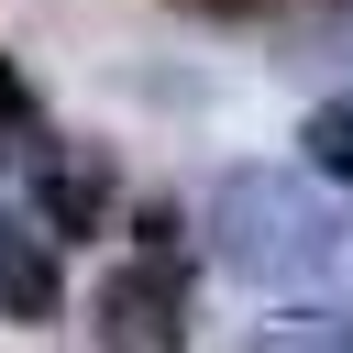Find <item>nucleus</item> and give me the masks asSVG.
<instances>
[{"label":"nucleus","instance_id":"5","mask_svg":"<svg viewBox=\"0 0 353 353\" xmlns=\"http://www.w3.org/2000/svg\"><path fill=\"white\" fill-rule=\"evenodd\" d=\"M298 165H309L320 188H353V88L309 99V121H298Z\"/></svg>","mask_w":353,"mask_h":353},{"label":"nucleus","instance_id":"6","mask_svg":"<svg viewBox=\"0 0 353 353\" xmlns=\"http://www.w3.org/2000/svg\"><path fill=\"white\" fill-rule=\"evenodd\" d=\"M254 353H353V309H276L254 320Z\"/></svg>","mask_w":353,"mask_h":353},{"label":"nucleus","instance_id":"3","mask_svg":"<svg viewBox=\"0 0 353 353\" xmlns=\"http://www.w3.org/2000/svg\"><path fill=\"white\" fill-rule=\"evenodd\" d=\"M121 210V176H110V154H88V143H66V132H44V143H22V221L55 243V232H99Z\"/></svg>","mask_w":353,"mask_h":353},{"label":"nucleus","instance_id":"2","mask_svg":"<svg viewBox=\"0 0 353 353\" xmlns=\"http://www.w3.org/2000/svg\"><path fill=\"white\" fill-rule=\"evenodd\" d=\"M88 342L99 353H188V265H176V210L132 221V254L88 287Z\"/></svg>","mask_w":353,"mask_h":353},{"label":"nucleus","instance_id":"1","mask_svg":"<svg viewBox=\"0 0 353 353\" xmlns=\"http://www.w3.org/2000/svg\"><path fill=\"white\" fill-rule=\"evenodd\" d=\"M199 243L232 287H309V276H331L342 210L320 199L309 165H221L199 199Z\"/></svg>","mask_w":353,"mask_h":353},{"label":"nucleus","instance_id":"4","mask_svg":"<svg viewBox=\"0 0 353 353\" xmlns=\"http://www.w3.org/2000/svg\"><path fill=\"white\" fill-rule=\"evenodd\" d=\"M0 320H22V331L66 320V265H55V243L22 210H0Z\"/></svg>","mask_w":353,"mask_h":353},{"label":"nucleus","instance_id":"8","mask_svg":"<svg viewBox=\"0 0 353 353\" xmlns=\"http://www.w3.org/2000/svg\"><path fill=\"white\" fill-rule=\"evenodd\" d=\"M176 11H210V22H254L265 0H176Z\"/></svg>","mask_w":353,"mask_h":353},{"label":"nucleus","instance_id":"7","mask_svg":"<svg viewBox=\"0 0 353 353\" xmlns=\"http://www.w3.org/2000/svg\"><path fill=\"white\" fill-rule=\"evenodd\" d=\"M55 121H44V99H33V77L0 55V143H44Z\"/></svg>","mask_w":353,"mask_h":353}]
</instances>
